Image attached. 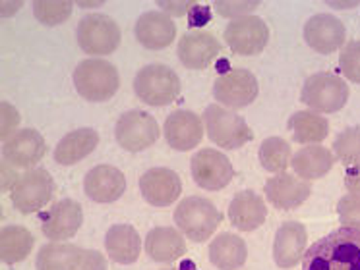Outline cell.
Masks as SVG:
<instances>
[{"label":"cell","instance_id":"37","mask_svg":"<svg viewBox=\"0 0 360 270\" xmlns=\"http://www.w3.org/2000/svg\"><path fill=\"white\" fill-rule=\"evenodd\" d=\"M258 6L259 2H252V0H244V2H236V0H215L213 2V8H215L217 14L223 15V18H233V20L248 15L252 10H256Z\"/></svg>","mask_w":360,"mask_h":270},{"label":"cell","instance_id":"6","mask_svg":"<svg viewBox=\"0 0 360 270\" xmlns=\"http://www.w3.org/2000/svg\"><path fill=\"white\" fill-rule=\"evenodd\" d=\"M351 95V89L347 81L335 74H314L304 81L302 93H300V100L306 107H310L314 112H321V114H333L337 110L347 104Z\"/></svg>","mask_w":360,"mask_h":270},{"label":"cell","instance_id":"41","mask_svg":"<svg viewBox=\"0 0 360 270\" xmlns=\"http://www.w3.org/2000/svg\"><path fill=\"white\" fill-rule=\"evenodd\" d=\"M157 6L163 8L167 14L172 15H184L188 10L194 8V2H167V0H159Z\"/></svg>","mask_w":360,"mask_h":270},{"label":"cell","instance_id":"3","mask_svg":"<svg viewBox=\"0 0 360 270\" xmlns=\"http://www.w3.org/2000/svg\"><path fill=\"white\" fill-rule=\"evenodd\" d=\"M74 85L79 97L89 102H105L117 95L120 76L115 64L103 58L82 60L74 69Z\"/></svg>","mask_w":360,"mask_h":270},{"label":"cell","instance_id":"18","mask_svg":"<svg viewBox=\"0 0 360 270\" xmlns=\"http://www.w3.org/2000/svg\"><path fill=\"white\" fill-rule=\"evenodd\" d=\"M140 191L153 207H169L182 193L180 176L171 168H149L140 177Z\"/></svg>","mask_w":360,"mask_h":270},{"label":"cell","instance_id":"36","mask_svg":"<svg viewBox=\"0 0 360 270\" xmlns=\"http://www.w3.org/2000/svg\"><path fill=\"white\" fill-rule=\"evenodd\" d=\"M337 215L339 220L347 228L360 230V195H345L337 203Z\"/></svg>","mask_w":360,"mask_h":270},{"label":"cell","instance_id":"7","mask_svg":"<svg viewBox=\"0 0 360 270\" xmlns=\"http://www.w3.org/2000/svg\"><path fill=\"white\" fill-rule=\"evenodd\" d=\"M55 195V180L45 168L25 170L22 176L18 177L14 189L10 191L12 205L22 215L39 212L41 208L51 203Z\"/></svg>","mask_w":360,"mask_h":270},{"label":"cell","instance_id":"40","mask_svg":"<svg viewBox=\"0 0 360 270\" xmlns=\"http://www.w3.org/2000/svg\"><path fill=\"white\" fill-rule=\"evenodd\" d=\"M345 185L352 195H360V161L345 168Z\"/></svg>","mask_w":360,"mask_h":270},{"label":"cell","instance_id":"15","mask_svg":"<svg viewBox=\"0 0 360 270\" xmlns=\"http://www.w3.org/2000/svg\"><path fill=\"white\" fill-rule=\"evenodd\" d=\"M47 153V143L37 130H20L2 143V156L14 168L32 170Z\"/></svg>","mask_w":360,"mask_h":270},{"label":"cell","instance_id":"20","mask_svg":"<svg viewBox=\"0 0 360 270\" xmlns=\"http://www.w3.org/2000/svg\"><path fill=\"white\" fill-rule=\"evenodd\" d=\"M84 191L95 203H115L124 195L126 177L117 166L99 164L86 174Z\"/></svg>","mask_w":360,"mask_h":270},{"label":"cell","instance_id":"5","mask_svg":"<svg viewBox=\"0 0 360 270\" xmlns=\"http://www.w3.org/2000/svg\"><path fill=\"white\" fill-rule=\"evenodd\" d=\"M204 126L207 137L213 143L223 149H240L254 139V131L246 123L243 116H238L233 110L221 107V104H210L204 112Z\"/></svg>","mask_w":360,"mask_h":270},{"label":"cell","instance_id":"27","mask_svg":"<svg viewBox=\"0 0 360 270\" xmlns=\"http://www.w3.org/2000/svg\"><path fill=\"white\" fill-rule=\"evenodd\" d=\"M333 164H335V154L331 153L328 147L321 145L302 147L290 161L295 174L306 182L323 177L333 168Z\"/></svg>","mask_w":360,"mask_h":270},{"label":"cell","instance_id":"14","mask_svg":"<svg viewBox=\"0 0 360 270\" xmlns=\"http://www.w3.org/2000/svg\"><path fill=\"white\" fill-rule=\"evenodd\" d=\"M219 39L210 31H186L179 41V58L190 69H205L219 58Z\"/></svg>","mask_w":360,"mask_h":270},{"label":"cell","instance_id":"21","mask_svg":"<svg viewBox=\"0 0 360 270\" xmlns=\"http://www.w3.org/2000/svg\"><path fill=\"white\" fill-rule=\"evenodd\" d=\"M134 33L141 46H146L149 50H161L172 45V41L176 39V23L165 12L151 10L140 15Z\"/></svg>","mask_w":360,"mask_h":270},{"label":"cell","instance_id":"42","mask_svg":"<svg viewBox=\"0 0 360 270\" xmlns=\"http://www.w3.org/2000/svg\"><path fill=\"white\" fill-rule=\"evenodd\" d=\"M18 174L14 172V166L8 164V162L4 161L2 162V191H12L14 189V185L18 182Z\"/></svg>","mask_w":360,"mask_h":270},{"label":"cell","instance_id":"25","mask_svg":"<svg viewBox=\"0 0 360 270\" xmlns=\"http://www.w3.org/2000/svg\"><path fill=\"white\" fill-rule=\"evenodd\" d=\"M105 249L118 264H132L140 259L141 238L130 224H115L107 230Z\"/></svg>","mask_w":360,"mask_h":270},{"label":"cell","instance_id":"33","mask_svg":"<svg viewBox=\"0 0 360 270\" xmlns=\"http://www.w3.org/2000/svg\"><path fill=\"white\" fill-rule=\"evenodd\" d=\"M33 14L43 25H60L72 15L68 0H37L33 2Z\"/></svg>","mask_w":360,"mask_h":270},{"label":"cell","instance_id":"16","mask_svg":"<svg viewBox=\"0 0 360 270\" xmlns=\"http://www.w3.org/2000/svg\"><path fill=\"white\" fill-rule=\"evenodd\" d=\"M165 139L174 151H190L204 139V122L192 110H174L167 116L163 126Z\"/></svg>","mask_w":360,"mask_h":270},{"label":"cell","instance_id":"9","mask_svg":"<svg viewBox=\"0 0 360 270\" xmlns=\"http://www.w3.org/2000/svg\"><path fill=\"white\" fill-rule=\"evenodd\" d=\"M159 135L161 130L157 120L143 110L124 112L115 126L117 143L130 153H140L149 149L159 139Z\"/></svg>","mask_w":360,"mask_h":270},{"label":"cell","instance_id":"13","mask_svg":"<svg viewBox=\"0 0 360 270\" xmlns=\"http://www.w3.org/2000/svg\"><path fill=\"white\" fill-rule=\"evenodd\" d=\"M84 222V208L78 201L63 199L41 215V230L53 241L70 239L78 234Z\"/></svg>","mask_w":360,"mask_h":270},{"label":"cell","instance_id":"1","mask_svg":"<svg viewBox=\"0 0 360 270\" xmlns=\"http://www.w3.org/2000/svg\"><path fill=\"white\" fill-rule=\"evenodd\" d=\"M302 270H360V230L341 226L318 239L302 257Z\"/></svg>","mask_w":360,"mask_h":270},{"label":"cell","instance_id":"29","mask_svg":"<svg viewBox=\"0 0 360 270\" xmlns=\"http://www.w3.org/2000/svg\"><path fill=\"white\" fill-rule=\"evenodd\" d=\"M287 128L292 133V139L302 145H320L329 135V122L323 116L312 110H300L289 118Z\"/></svg>","mask_w":360,"mask_h":270},{"label":"cell","instance_id":"30","mask_svg":"<svg viewBox=\"0 0 360 270\" xmlns=\"http://www.w3.org/2000/svg\"><path fill=\"white\" fill-rule=\"evenodd\" d=\"M84 249L76 243L51 241L43 245L37 253L35 269L37 270H76Z\"/></svg>","mask_w":360,"mask_h":270},{"label":"cell","instance_id":"4","mask_svg":"<svg viewBox=\"0 0 360 270\" xmlns=\"http://www.w3.org/2000/svg\"><path fill=\"white\" fill-rule=\"evenodd\" d=\"M134 91L149 107H167L180 95V79L165 64H148L134 77Z\"/></svg>","mask_w":360,"mask_h":270},{"label":"cell","instance_id":"22","mask_svg":"<svg viewBox=\"0 0 360 270\" xmlns=\"http://www.w3.org/2000/svg\"><path fill=\"white\" fill-rule=\"evenodd\" d=\"M306 243H308V231L304 224L285 222L275 234L274 241V259L279 269H292L297 266L300 259L304 257Z\"/></svg>","mask_w":360,"mask_h":270},{"label":"cell","instance_id":"31","mask_svg":"<svg viewBox=\"0 0 360 270\" xmlns=\"http://www.w3.org/2000/svg\"><path fill=\"white\" fill-rule=\"evenodd\" d=\"M35 239L24 226H4L0 231V259L4 264L25 261L33 251Z\"/></svg>","mask_w":360,"mask_h":270},{"label":"cell","instance_id":"11","mask_svg":"<svg viewBox=\"0 0 360 270\" xmlns=\"http://www.w3.org/2000/svg\"><path fill=\"white\" fill-rule=\"evenodd\" d=\"M258 79L250 69L233 68L213 83V97L227 108H244L258 99Z\"/></svg>","mask_w":360,"mask_h":270},{"label":"cell","instance_id":"12","mask_svg":"<svg viewBox=\"0 0 360 270\" xmlns=\"http://www.w3.org/2000/svg\"><path fill=\"white\" fill-rule=\"evenodd\" d=\"M225 43L235 54L256 56L269 43V27L258 15H244L229 23L225 29Z\"/></svg>","mask_w":360,"mask_h":270},{"label":"cell","instance_id":"10","mask_svg":"<svg viewBox=\"0 0 360 270\" xmlns=\"http://www.w3.org/2000/svg\"><path fill=\"white\" fill-rule=\"evenodd\" d=\"M192 177L202 189L219 191L235 177V168L225 154L217 149H202L190 161Z\"/></svg>","mask_w":360,"mask_h":270},{"label":"cell","instance_id":"34","mask_svg":"<svg viewBox=\"0 0 360 270\" xmlns=\"http://www.w3.org/2000/svg\"><path fill=\"white\" fill-rule=\"evenodd\" d=\"M335 158L343 162L345 168L360 161V128H347L333 141Z\"/></svg>","mask_w":360,"mask_h":270},{"label":"cell","instance_id":"24","mask_svg":"<svg viewBox=\"0 0 360 270\" xmlns=\"http://www.w3.org/2000/svg\"><path fill=\"white\" fill-rule=\"evenodd\" d=\"M186 253L182 231L172 226H157L146 236V255L155 262H174Z\"/></svg>","mask_w":360,"mask_h":270},{"label":"cell","instance_id":"39","mask_svg":"<svg viewBox=\"0 0 360 270\" xmlns=\"http://www.w3.org/2000/svg\"><path fill=\"white\" fill-rule=\"evenodd\" d=\"M76 270H107V259L95 249H84Z\"/></svg>","mask_w":360,"mask_h":270},{"label":"cell","instance_id":"23","mask_svg":"<svg viewBox=\"0 0 360 270\" xmlns=\"http://www.w3.org/2000/svg\"><path fill=\"white\" fill-rule=\"evenodd\" d=\"M267 207L266 201L252 189L236 193L229 205V220L240 231L258 230L266 222Z\"/></svg>","mask_w":360,"mask_h":270},{"label":"cell","instance_id":"2","mask_svg":"<svg viewBox=\"0 0 360 270\" xmlns=\"http://www.w3.org/2000/svg\"><path fill=\"white\" fill-rule=\"evenodd\" d=\"M174 224L184 236L196 243H204L223 222V212L205 197H186L174 208Z\"/></svg>","mask_w":360,"mask_h":270},{"label":"cell","instance_id":"28","mask_svg":"<svg viewBox=\"0 0 360 270\" xmlns=\"http://www.w3.org/2000/svg\"><path fill=\"white\" fill-rule=\"evenodd\" d=\"M248 249L243 238L236 234L223 231L210 245V261L219 270H238L246 262Z\"/></svg>","mask_w":360,"mask_h":270},{"label":"cell","instance_id":"32","mask_svg":"<svg viewBox=\"0 0 360 270\" xmlns=\"http://www.w3.org/2000/svg\"><path fill=\"white\" fill-rule=\"evenodd\" d=\"M292 161L290 145L283 137H267L259 145V162L267 172L283 174Z\"/></svg>","mask_w":360,"mask_h":270},{"label":"cell","instance_id":"8","mask_svg":"<svg viewBox=\"0 0 360 270\" xmlns=\"http://www.w3.org/2000/svg\"><path fill=\"white\" fill-rule=\"evenodd\" d=\"M76 37L86 54L105 56L115 53L120 45V27L110 15L89 14L78 22Z\"/></svg>","mask_w":360,"mask_h":270},{"label":"cell","instance_id":"26","mask_svg":"<svg viewBox=\"0 0 360 270\" xmlns=\"http://www.w3.org/2000/svg\"><path fill=\"white\" fill-rule=\"evenodd\" d=\"M97 145H99V133L94 128L74 130L58 141L55 149V161L60 166L78 164L79 161L86 158L87 154L94 153Z\"/></svg>","mask_w":360,"mask_h":270},{"label":"cell","instance_id":"38","mask_svg":"<svg viewBox=\"0 0 360 270\" xmlns=\"http://www.w3.org/2000/svg\"><path fill=\"white\" fill-rule=\"evenodd\" d=\"M0 110H2V131H0V137H2V143L4 141H8L18 130V123H20V114H18V110L10 102H2L0 104Z\"/></svg>","mask_w":360,"mask_h":270},{"label":"cell","instance_id":"35","mask_svg":"<svg viewBox=\"0 0 360 270\" xmlns=\"http://www.w3.org/2000/svg\"><path fill=\"white\" fill-rule=\"evenodd\" d=\"M339 68L349 81L360 83V41H351L343 46L339 54Z\"/></svg>","mask_w":360,"mask_h":270},{"label":"cell","instance_id":"43","mask_svg":"<svg viewBox=\"0 0 360 270\" xmlns=\"http://www.w3.org/2000/svg\"><path fill=\"white\" fill-rule=\"evenodd\" d=\"M165 270H172V269H165Z\"/></svg>","mask_w":360,"mask_h":270},{"label":"cell","instance_id":"19","mask_svg":"<svg viewBox=\"0 0 360 270\" xmlns=\"http://www.w3.org/2000/svg\"><path fill=\"white\" fill-rule=\"evenodd\" d=\"M267 201L279 210H292L300 207L312 193V185L302 177L292 176V174H277L269 177L264 185Z\"/></svg>","mask_w":360,"mask_h":270},{"label":"cell","instance_id":"17","mask_svg":"<svg viewBox=\"0 0 360 270\" xmlns=\"http://www.w3.org/2000/svg\"><path fill=\"white\" fill-rule=\"evenodd\" d=\"M304 39L308 46L318 54H331L345 45L347 29L335 15L316 14L306 22Z\"/></svg>","mask_w":360,"mask_h":270}]
</instances>
